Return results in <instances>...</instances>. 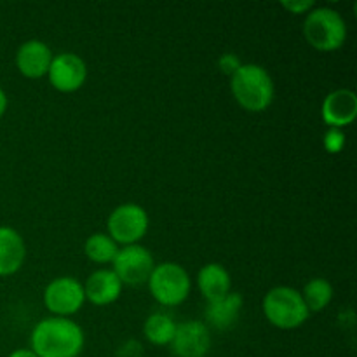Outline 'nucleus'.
Returning a JSON list of instances; mask_svg holds the SVG:
<instances>
[{
  "instance_id": "6ab92c4d",
  "label": "nucleus",
  "mask_w": 357,
  "mask_h": 357,
  "mask_svg": "<svg viewBox=\"0 0 357 357\" xmlns=\"http://www.w3.org/2000/svg\"><path fill=\"white\" fill-rule=\"evenodd\" d=\"M302 293L303 303H305L307 310L310 314L312 312H323L328 305L333 300V286L330 284V281L323 278L310 279L305 284Z\"/></svg>"
},
{
  "instance_id": "0eeeda50",
  "label": "nucleus",
  "mask_w": 357,
  "mask_h": 357,
  "mask_svg": "<svg viewBox=\"0 0 357 357\" xmlns=\"http://www.w3.org/2000/svg\"><path fill=\"white\" fill-rule=\"evenodd\" d=\"M155 267L152 253L145 246L132 244V246H122L117 257L112 261V271L122 282V286H142L146 284Z\"/></svg>"
},
{
  "instance_id": "20e7f679",
  "label": "nucleus",
  "mask_w": 357,
  "mask_h": 357,
  "mask_svg": "<svg viewBox=\"0 0 357 357\" xmlns=\"http://www.w3.org/2000/svg\"><path fill=\"white\" fill-rule=\"evenodd\" d=\"M264 314L268 323L279 330L300 328L310 316L302 293L289 286H278L265 295Z\"/></svg>"
},
{
  "instance_id": "39448f33",
  "label": "nucleus",
  "mask_w": 357,
  "mask_h": 357,
  "mask_svg": "<svg viewBox=\"0 0 357 357\" xmlns=\"http://www.w3.org/2000/svg\"><path fill=\"white\" fill-rule=\"evenodd\" d=\"M146 284L153 300L162 307L181 305L188 298L192 289L188 272L174 261L155 265Z\"/></svg>"
},
{
  "instance_id": "b1692460",
  "label": "nucleus",
  "mask_w": 357,
  "mask_h": 357,
  "mask_svg": "<svg viewBox=\"0 0 357 357\" xmlns=\"http://www.w3.org/2000/svg\"><path fill=\"white\" fill-rule=\"evenodd\" d=\"M7 105H9V100H7V94L6 91L0 87V119L3 117V114L7 112Z\"/></svg>"
},
{
  "instance_id": "f03ea898",
  "label": "nucleus",
  "mask_w": 357,
  "mask_h": 357,
  "mask_svg": "<svg viewBox=\"0 0 357 357\" xmlns=\"http://www.w3.org/2000/svg\"><path fill=\"white\" fill-rule=\"evenodd\" d=\"M230 91L246 112H265L274 101V80L271 73L255 63H243L230 77Z\"/></svg>"
},
{
  "instance_id": "6e6552de",
  "label": "nucleus",
  "mask_w": 357,
  "mask_h": 357,
  "mask_svg": "<svg viewBox=\"0 0 357 357\" xmlns=\"http://www.w3.org/2000/svg\"><path fill=\"white\" fill-rule=\"evenodd\" d=\"M86 295L82 282L70 275L52 279L44 289V305L54 317L73 316L82 309Z\"/></svg>"
},
{
  "instance_id": "f257e3e1",
  "label": "nucleus",
  "mask_w": 357,
  "mask_h": 357,
  "mask_svg": "<svg viewBox=\"0 0 357 357\" xmlns=\"http://www.w3.org/2000/svg\"><path fill=\"white\" fill-rule=\"evenodd\" d=\"M84 345V330L70 317H45L30 335V351L38 357H79Z\"/></svg>"
},
{
  "instance_id": "aec40b11",
  "label": "nucleus",
  "mask_w": 357,
  "mask_h": 357,
  "mask_svg": "<svg viewBox=\"0 0 357 357\" xmlns=\"http://www.w3.org/2000/svg\"><path fill=\"white\" fill-rule=\"evenodd\" d=\"M323 145L328 153H340L345 146V135L342 132V129H328V131L324 132Z\"/></svg>"
},
{
  "instance_id": "5701e85b",
  "label": "nucleus",
  "mask_w": 357,
  "mask_h": 357,
  "mask_svg": "<svg viewBox=\"0 0 357 357\" xmlns=\"http://www.w3.org/2000/svg\"><path fill=\"white\" fill-rule=\"evenodd\" d=\"M281 6L291 14H309L316 7V3L303 2V0H289V2H281Z\"/></svg>"
},
{
  "instance_id": "4468645a",
  "label": "nucleus",
  "mask_w": 357,
  "mask_h": 357,
  "mask_svg": "<svg viewBox=\"0 0 357 357\" xmlns=\"http://www.w3.org/2000/svg\"><path fill=\"white\" fill-rule=\"evenodd\" d=\"M26 246L17 230L0 227V278L16 274L24 264Z\"/></svg>"
},
{
  "instance_id": "dca6fc26",
  "label": "nucleus",
  "mask_w": 357,
  "mask_h": 357,
  "mask_svg": "<svg viewBox=\"0 0 357 357\" xmlns=\"http://www.w3.org/2000/svg\"><path fill=\"white\" fill-rule=\"evenodd\" d=\"M197 286L201 295L209 302L223 298L232 291V278L220 264H208L199 271Z\"/></svg>"
},
{
  "instance_id": "412c9836",
  "label": "nucleus",
  "mask_w": 357,
  "mask_h": 357,
  "mask_svg": "<svg viewBox=\"0 0 357 357\" xmlns=\"http://www.w3.org/2000/svg\"><path fill=\"white\" fill-rule=\"evenodd\" d=\"M241 65H243V61H241L239 56L234 54V52H227V54H223L222 58L218 59L220 70L229 77H232L234 73L241 68Z\"/></svg>"
},
{
  "instance_id": "423d86ee",
  "label": "nucleus",
  "mask_w": 357,
  "mask_h": 357,
  "mask_svg": "<svg viewBox=\"0 0 357 357\" xmlns=\"http://www.w3.org/2000/svg\"><path fill=\"white\" fill-rule=\"evenodd\" d=\"M149 213L139 204H121L110 213L107 222L108 236L121 246L138 244L149 232Z\"/></svg>"
},
{
  "instance_id": "7ed1b4c3",
  "label": "nucleus",
  "mask_w": 357,
  "mask_h": 357,
  "mask_svg": "<svg viewBox=\"0 0 357 357\" xmlns=\"http://www.w3.org/2000/svg\"><path fill=\"white\" fill-rule=\"evenodd\" d=\"M303 37L317 51H337L347 40V23L338 10L314 7L303 21Z\"/></svg>"
},
{
  "instance_id": "393cba45",
  "label": "nucleus",
  "mask_w": 357,
  "mask_h": 357,
  "mask_svg": "<svg viewBox=\"0 0 357 357\" xmlns=\"http://www.w3.org/2000/svg\"><path fill=\"white\" fill-rule=\"evenodd\" d=\"M7 357H38V356H35L30 349H17V351L10 352Z\"/></svg>"
},
{
  "instance_id": "f3484780",
  "label": "nucleus",
  "mask_w": 357,
  "mask_h": 357,
  "mask_svg": "<svg viewBox=\"0 0 357 357\" xmlns=\"http://www.w3.org/2000/svg\"><path fill=\"white\" fill-rule=\"evenodd\" d=\"M176 331V321L166 312H153L143 324V335L146 340L157 347H169Z\"/></svg>"
},
{
  "instance_id": "9b49d317",
  "label": "nucleus",
  "mask_w": 357,
  "mask_h": 357,
  "mask_svg": "<svg viewBox=\"0 0 357 357\" xmlns=\"http://www.w3.org/2000/svg\"><path fill=\"white\" fill-rule=\"evenodd\" d=\"M324 124L333 129L351 126L357 117V96L351 89H337L328 94L321 107Z\"/></svg>"
},
{
  "instance_id": "2eb2a0df",
  "label": "nucleus",
  "mask_w": 357,
  "mask_h": 357,
  "mask_svg": "<svg viewBox=\"0 0 357 357\" xmlns=\"http://www.w3.org/2000/svg\"><path fill=\"white\" fill-rule=\"evenodd\" d=\"M243 296L239 293H232L225 295L223 298L215 300V302H209L206 307V321H208L209 326L216 328V330H229L234 324L237 323L241 316V310H243Z\"/></svg>"
},
{
  "instance_id": "f8f14e48",
  "label": "nucleus",
  "mask_w": 357,
  "mask_h": 357,
  "mask_svg": "<svg viewBox=\"0 0 357 357\" xmlns=\"http://www.w3.org/2000/svg\"><path fill=\"white\" fill-rule=\"evenodd\" d=\"M52 58L54 54L45 42L31 38L17 47L16 66L21 75L26 79H40L47 75Z\"/></svg>"
},
{
  "instance_id": "4be33fe9",
  "label": "nucleus",
  "mask_w": 357,
  "mask_h": 357,
  "mask_svg": "<svg viewBox=\"0 0 357 357\" xmlns=\"http://www.w3.org/2000/svg\"><path fill=\"white\" fill-rule=\"evenodd\" d=\"M115 357H143V345L138 340H126L119 345Z\"/></svg>"
},
{
  "instance_id": "1a4fd4ad",
  "label": "nucleus",
  "mask_w": 357,
  "mask_h": 357,
  "mask_svg": "<svg viewBox=\"0 0 357 357\" xmlns=\"http://www.w3.org/2000/svg\"><path fill=\"white\" fill-rule=\"evenodd\" d=\"M47 79L59 93H75L86 82L87 66L75 52H61L52 58Z\"/></svg>"
},
{
  "instance_id": "a211bd4d",
  "label": "nucleus",
  "mask_w": 357,
  "mask_h": 357,
  "mask_svg": "<svg viewBox=\"0 0 357 357\" xmlns=\"http://www.w3.org/2000/svg\"><path fill=\"white\" fill-rule=\"evenodd\" d=\"M119 244L112 239L108 234H93L87 237L86 244H84V253L89 258L93 264L98 265H107L115 260L119 253Z\"/></svg>"
},
{
  "instance_id": "ddd939ff",
  "label": "nucleus",
  "mask_w": 357,
  "mask_h": 357,
  "mask_svg": "<svg viewBox=\"0 0 357 357\" xmlns=\"http://www.w3.org/2000/svg\"><path fill=\"white\" fill-rule=\"evenodd\" d=\"M82 286L86 300L96 307H107L121 298L122 282L112 268H100L93 272Z\"/></svg>"
},
{
  "instance_id": "9d476101",
  "label": "nucleus",
  "mask_w": 357,
  "mask_h": 357,
  "mask_svg": "<svg viewBox=\"0 0 357 357\" xmlns=\"http://www.w3.org/2000/svg\"><path fill=\"white\" fill-rule=\"evenodd\" d=\"M174 357H206L211 349V333L202 321H185L176 324L169 344Z\"/></svg>"
}]
</instances>
